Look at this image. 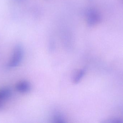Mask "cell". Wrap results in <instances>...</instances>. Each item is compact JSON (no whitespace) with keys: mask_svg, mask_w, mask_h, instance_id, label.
<instances>
[{"mask_svg":"<svg viewBox=\"0 0 123 123\" xmlns=\"http://www.w3.org/2000/svg\"><path fill=\"white\" fill-rule=\"evenodd\" d=\"M24 56V50L21 45H17L14 49L11 58L7 64V67L13 68L18 66L21 62Z\"/></svg>","mask_w":123,"mask_h":123,"instance_id":"1","label":"cell"},{"mask_svg":"<svg viewBox=\"0 0 123 123\" xmlns=\"http://www.w3.org/2000/svg\"><path fill=\"white\" fill-rule=\"evenodd\" d=\"M87 19L89 24L91 25H94L99 23L101 19V17L97 11L92 9L88 11Z\"/></svg>","mask_w":123,"mask_h":123,"instance_id":"2","label":"cell"},{"mask_svg":"<svg viewBox=\"0 0 123 123\" xmlns=\"http://www.w3.org/2000/svg\"><path fill=\"white\" fill-rule=\"evenodd\" d=\"M31 84L26 81H19L16 86V90L21 93H27L31 90Z\"/></svg>","mask_w":123,"mask_h":123,"instance_id":"3","label":"cell"},{"mask_svg":"<svg viewBox=\"0 0 123 123\" xmlns=\"http://www.w3.org/2000/svg\"><path fill=\"white\" fill-rule=\"evenodd\" d=\"M11 94L12 91L9 87H4L0 89V103H3V101L9 99Z\"/></svg>","mask_w":123,"mask_h":123,"instance_id":"4","label":"cell"},{"mask_svg":"<svg viewBox=\"0 0 123 123\" xmlns=\"http://www.w3.org/2000/svg\"><path fill=\"white\" fill-rule=\"evenodd\" d=\"M86 73V70L85 69H81L76 71L73 77L72 81L74 84L79 83L83 78Z\"/></svg>","mask_w":123,"mask_h":123,"instance_id":"5","label":"cell"},{"mask_svg":"<svg viewBox=\"0 0 123 123\" xmlns=\"http://www.w3.org/2000/svg\"><path fill=\"white\" fill-rule=\"evenodd\" d=\"M53 123H65V118L64 116L60 113H55L53 115L52 119Z\"/></svg>","mask_w":123,"mask_h":123,"instance_id":"6","label":"cell"},{"mask_svg":"<svg viewBox=\"0 0 123 123\" xmlns=\"http://www.w3.org/2000/svg\"><path fill=\"white\" fill-rule=\"evenodd\" d=\"M105 123H123V119L120 118H112L105 120Z\"/></svg>","mask_w":123,"mask_h":123,"instance_id":"7","label":"cell"},{"mask_svg":"<svg viewBox=\"0 0 123 123\" xmlns=\"http://www.w3.org/2000/svg\"><path fill=\"white\" fill-rule=\"evenodd\" d=\"M122 1H123V0H122Z\"/></svg>","mask_w":123,"mask_h":123,"instance_id":"8","label":"cell"}]
</instances>
